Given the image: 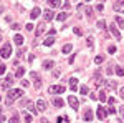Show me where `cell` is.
Masks as SVG:
<instances>
[{
	"mask_svg": "<svg viewBox=\"0 0 124 123\" xmlns=\"http://www.w3.org/2000/svg\"><path fill=\"white\" fill-rule=\"evenodd\" d=\"M108 102H109V105H113V103H116V98H113V96H109V98H108Z\"/></svg>",
	"mask_w": 124,
	"mask_h": 123,
	"instance_id": "7bdbcfd3",
	"label": "cell"
},
{
	"mask_svg": "<svg viewBox=\"0 0 124 123\" xmlns=\"http://www.w3.org/2000/svg\"><path fill=\"white\" fill-rule=\"evenodd\" d=\"M23 73H25V68H23V66H18V68H17V72H15V76H17V78H22Z\"/></svg>",
	"mask_w": 124,
	"mask_h": 123,
	"instance_id": "ffe728a7",
	"label": "cell"
},
{
	"mask_svg": "<svg viewBox=\"0 0 124 123\" xmlns=\"http://www.w3.org/2000/svg\"><path fill=\"white\" fill-rule=\"evenodd\" d=\"M86 43H88V47H89V48H93V45H94V38L88 37V38H86Z\"/></svg>",
	"mask_w": 124,
	"mask_h": 123,
	"instance_id": "83f0119b",
	"label": "cell"
},
{
	"mask_svg": "<svg viewBox=\"0 0 124 123\" xmlns=\"http://www.w3.org/2000/svg\"><path fill=\"white\" fill-rule=\"evenodd\" d=\"M50 5L55 7V9H58V7H61V2H60V0H50Z\"/></svg>",
	"mask_w": 124,
	"mask_h": 123,
	"instance_id": "cb8c5ba5",
	"label": "cell"
},
{
	"mask_svg": "<svg viewBox=\"0 0 124 123\" xmlns=\"http://www.w3.org/2000/svg\"><path fill=\"white\" fill-rule=\"evenodd\" d=\"M5 70H7V66H5V65H0V75H3V73H5Z\"/></svg>",
	"mask_w": 124,
	"mask_h": 123,
	"instance_id": "b9f144b4",
	"label": "cell"
},
{
	"mask_svg": "<svg viewBox=\"0 0 124 123\" xmlns=\"http://www.w3.org/2000/svg\"><path fill=\"white\" fill-rule=\"evenodd\" d=\"M68 103H70V106H71L73 110H78V108H79V102H78L76 96H73V95L68 96Z\"/></svg>",
	"mask_w": 124,
	"mask_h": 123,
	"instance_id": "3957f363",
	"label": "cell"
},
{
	"mask_svg": "<svg viewBox=\"0 0 124 123\" xmlns=\"http://www.w3.org/2000/svg\"><path fill=\"white\" fill-rule=\"evenodd\" d=\"M116 50H117L116 45H109V48H108V52H109V53H116Z\"/></svg>",
	"mask_w": 124,
	"mask_h": 123,
	"instance_id": "d590c367",
	"label": "cell"
},
{
	"mask_svg": "<svg viewBox=\"0 0 124 123\" xmlns=\"http://www.w3.org/2000/svg\"><path fill=\"white\" fill-rule=\"evenodd\" d=\"M22 85H23V86H28V85H30L28 80H22Z\"/></svg>",
	"mask_w": 124,
	"mask_h": 123,
	"instance_id": "c3c4849f",
	"label": "cell"
},
{
	"mask_svg": "<svg viewBox=\"0 0 124 123\" xmlns=\"http://www.w3.org/2000/svg\"><path fill=\"white\" fill-rule=\"evenodd\" d=\"M65 122V116H58L56 118V123H63Z\"/></svg>",
	"mask_w": 124,
	"mask_h": 123,
	"instance_id": "ee69618b",
	"label": "cell"
},
{
	"mask_svg": "<svg viewBox=\"0 0 124 123\" xmlns=\"http://www.w3.org/2000/svg\"><path fill=\"white\" fill-rule=\"evenodd\" d=\"M108 116V110L104 106H98V120H106Z\"/></svg>",
	"mask_w": 124,
	"mask_h": 123,
	"instance_id": "8992f818",
	"label": "cell"
},
{
	"mask_svg": "<svg viewBox=\"0 0 124 123\" xmlns=\"http://www.w3.org/2000/svg\"><path fill=\"white\" fill-rule=\"evenodd\" d=\"M12 83H13V76H5V80L2 82V88H10L12 86Z\"/></svg>",
	"mask_w": 124,
	"mask_h": 123,
	"instance_id": "52a82bcc",
	"label": "cell"
},
{
	"mask_svg": "<svg viewBox=\"0 0 124 123\" xmlns=\"http://www.w3.org/2000/svg\"><path fill=\"white\" fill-rule=\"evenodd\" d=\"M45 28H46V23H45V22H41V23L38 25V28H37V37H40V35L45 32Z\"/></svg>",
	"mask_w": 124,
	"mask_h": 123,
	"instance_id": "e0dca14e",
	"label": "cell"
},
{
	"mask_svg": "<svg viewBox=\"0 0 124 123\" xmlns=\"http://www.w3.org/2000/svg\"><path fill=\"white\" fill-rule=\"evenodd\" d=\"M109 32L114 35L116 40H121V38H123V37H121V32H119V30H117V27H116V25H113V23L109 25Z\"/></svg>",
	"mask_w": 124,
	"mask_h": 123,
	"instance_id": "5b68a950",
	"label": "cell"
},
{
	"mask_svg": "<svg viewBox=\"0 0 124 123\" xmlns=\"http://www.w3.org/2000/svg\"><path fill=\"white\" fill-rule=\"evenodd\" d=\"M79 92H81V93H83V95H88V93H89V88H88V86H86V85H83V86H81V88H79Z\"/></svg>",
	"mask_w": 124,
	"mask_h": 123,
	"instance_id": "4dcf8cb0",
	"label": "cell"
},
{
	"mask_svg": "<svg viewBox=\"0 0 124 123\" xmlns=\"http://www.w3.org/2000/svg\"><path fill=\"white\" fill-rule=\"evenodd\" d=\"M55 33H56V30H55V28H51V30H50V37H53Z\"/></svg>",
	"mask_w": 124,
	"mask_h": 123,
	"instance_id": "f907efd6",
	"label": "cell"
},
{
	"mask_svg": "<svg viewBox=\"0 0 124 123\" xmlns=\"http://www.w3.org/2000/svg\"><path fill=\"white\" fill-rule=\"evenodd\" d=\"M40 13H41V10H40L38 7H35V9L31 10V13H30V19H31V20H35L37 17H40Z\"/></svg>",
	"mask_w": 124,
	"mask_h": 123,
	"instance_id": "7c38bea8",
	"label": "cell"
},
{
	"mask_svg": "<svg viewBox=\"0 0 124 123\" xmlns=\"http://www.w3.org/2000/svg\"><path fill=\"white\" fill-rule=\"evenodd\" d=\"M23 40H25V38L22 37V35H20V33H17V35H15V37H13V42H15V43H17V45H22V43H23Z\"/></svg>",
	"mask_w": 124,
	"mask_h": 123,
	"instance_id": "d6986e66",
	"label": "cell"
},
{
	"mask_svg": "<svg viewBox=\"0 0 124 123\" xmlns=\"http://www.w3.org/2000/svg\"><path fill=\"white\" fill-rule=\"evenodd\" d=\"M37 108H38V112H45V108H46V102H45L43 98H40L38 102H37Z\"/></svg>",
	"mask_w": 124,
	"mask_h": 123,
	"instance_id": "30bf717a",
	"label": "cell"
},
{
	"mask_svg": "<svg viewBox=\"0 0 124 123\" xmlns=\"http://www.w3.org/2000/svg\"><path fill=\"white\" fill-rule=\"evenodd\" d=\"M12 28H13V30H18L20 25H18V23H13V25H12Z\"/></svg>",
	"mask_w": 124,
	"mask_h": 123,
	"instance_id": "681fc988",
	"label": "cell"
},
{
	"mask_svg": "<svg viewBox=\"0 0 124 123\" xmlns=\"http://www.w3.org/2000/svg\"><path fill=\"white\" fill-rule=\"evenodd\" d=\"M28 112H31V115H37V113H38V108H35V105L30 102V103H28Z\"/></svg>",
	"mask_w": 124,
	"mask_h": 123,
	"instance_id": "44dd1931",
	"label": "cell"
},
{
	"mask_svg": "<svg viewBox=\"0 0 124 123\" xmlns=\"http://www.w3.org/2000/svg\"><path fill=\"white\" fill-rule=\"evenodd\" d=\"M63 103H65V102H63L60 96H55V98H53V105H55V106H58V108H61V106H63Z\"/></svg>",
	"mask_w": 124,
	"mask_h": 123,
	"instance_id": "ac0fdd59",
	"label": "cell"
},
{
	"mask_svg": "<svg viewBox=\"0 0 124 123\" xmlns=\"http://www.w3.org/2000/svg\"><path fill=\"white\" fill-rule=\"evenodd\" d=\"M25 28L28 30V32H31V30H33V23H31V22H30V23H27V25H25Z\"/></svg>",
	"mask_w": 124,
	"mask_h": 123,
	"instance_id": "74e56055",
	"label": "cell"
},
{
	"mask_svg": "<svg viewBox=\"0 0 124 123\" xmlns=\"http://www.w3.org/2000/svg\"><path fill=\"white\" fill-rule=\"evenodd\" d=\"M43 15H45V20H53L55 19V12H51V10H45V13H43Z\"/></svg>",
	"mask_w": 124,
	"mask_h": 123,
	"instance_id": "2e32d148",
	"label": "cell"
},
{
	"mask_svg": "<svg viewBox=\"0 0 124 123\" xmlns=\"http://www.w3.org/2000/svg\"><path fill=\"white\" fill-rule=\"evenodd\" d=\"M94 83H96V86L104 83V80H103V76H101V73H99V72H96V73H94Z\"/></svg>",
	"mask_w": 124,
	"mask_h": 123,
	"instance_id": "8fae6325",
	"label": "cell"
},
{
	"mask_svg": "<svg viewBox=\"0 0 124 123\" xmlns=\"http://www.w3.org/2000/svg\"><path fill=\"white\" fill-rule=\"evenodd\" d=\"M53 43H55V38L53 37H46L45 38V45H46V47H51Z\"/></svg>",
	"mask_w": 124,
	"mask_h": 123,
	"instance_id": "7402d4cb",
	"label": "cell"
},
{
	"mask_svg": "<svg viewBox=\"0 0 124 123\" xmlns=\"http://www.w3.org/2000/svg\"><path fill=\"white\" fill-rule=\"evenodd\" d=\"M103 62H104V57H103V55H96L94 57V63L96 65H99V63H103Z\"/></svg>",
	"mask_w": 124,
	"mask_h": 123,
	"instance_id": "603a6c76",
	"label": "cell"
},
{
	"mask_svg": "<svg viewBox=\"0 0 124 123\" xmlns=\"http://www.w3.org/2000/svg\"><path fill=\"white\" fill-rule=\"evenodd\" d=\"M70 88H71V92H76L78 90V78H70Z\"/></svg>",
	"mask_w": 124,
	"mask_h": 123,
	"instance_id": "9c48e42d",
	"label": "cell"
},
{
	"mask_svg": "<svg viewBox=\"0 0 124 123\" xmlns=\"http://www.w3.org/2000/svg\"><path fill=\"white\" fill-rule=\"evenodd\" d=\"M2 110H3V108H2V106H0V115H2Z\"/></svg>",
	"mask_w": 124,
	"mask_h": 123,
	"instance_id": "11a10c76",
	"label": "cell"
},
{
	"mask_svg": "<svg viewBox=\"0 0 124 123\" xmlns=\"http://www.w3.org/2000/svg\"><path fill=\"white\" fill-rule=\"evenodd\" d=\"M65 92V86L63 85H53V86H50V93L51 95H60V93H63Z\"/></svg>",
	"mask_w": 124,
	"mask_h": 123,
	"instance_id": "277c9868",
	"label": "cell"
},
{
	"mask_svg": "<svg viewBox=\"0 0 124 123\" xmlns=\"http://www.w3.org/2000/svg\"><path fill=\"white\" fill-rule=\"evenodd\" d=\"M108 113L114 115V113H116V108H114V106H109V108H108Z\"/></svg>",
	"mask_w": 124,
	"mask_h": 123,
	"instance_id": "60d3db41",
	"label": "cell"
},
{
	"mask_svg": "<svg viewBox=\"0 0 124 123\" xmlns=\"http://www.w3.org/2000/svg\"><path fill=\"white\" fill-rule=\"evenodd\" d=\"M68 15H70L68 12H60V13L56 15V20H58V22H65V20L68 19Z\"/></svg>",
	"mask_w": 124,
	"mask_h": 123,
	"instance_id": "4fadbf2b",
	"label": "cell"
},
{
	"mask_svg": "<svg viewBox=\"0 0 124 123\" xmlns=\"http://www.w3.org/2000/svg\"><path fill=\"white\" fill-rule=\"evenodd\" d=\"M53 76L58 78V76H60V70H53Z\"/></svg>",
	"mask_w": 124,
	"mask_h": 123,
	"instance_id": "bcb514c9",
	"label": "cell"
},
{
	"mask_svg": "<svg viewBox=\"0 0 124 123\" xmlns=\"http://www.w3.org/2000/svg\"><path fill=\"white\" fill-rule=\"evenodd\" d=\"M116 23H117L121 28H124V19L123 17H116Z\"/></svg>",
	"mask_w": 124,
	"mask_h": 123,
	"instance_id": "4316f807",
	"label": "cell"
},
{
	"mask_svg": "<svg viewBox=\"0 0 124 123\" xmlns=\"http://www.w3.org/2000/svg\"><path fill=\"white\" fill-rule=\"evenodd\" d=\"M8 123H18V115H13V116L8 120Z\"/></svg>",
	"mask_w": 124,
	"mask_h": 123,
	"instance_id": "d6a6232c",
	"label": "cell"
},
{
	"mask_svg": "<svg viewBox=\"0 0 124 123\" xmlns=\"http://www.w3.org/2000/svg\"><path fill=\"white\" fill-rule=\"evenodd\" d=\"M83 118H85V122H91V120H93V112L88 108L85 112V115H83Z\"/></svg>",
	"mask_w": 124,
	"mask_h": 123,
	"instance_id": "9a60e30c",
	"label": "cell"
},
{
	"mask_svg": "<svg viewBox=\"0 0 124 123\" xmlns=\"http://www.w3.org/2000/svg\"><path fill=\"white\" fill-rule=\"evenodd\" d=\"M119 96H121V98H123V100H124V86H123V88H121V90H119Z\"/></svg>",
	"mask_w": 124,
	"mask_h": 123,
	"instance_id": "7dc6e473",
	"label": "cell"
},
{
	"mask_svg": "<svg viewBox=\"0 0 124 123\" xmlns=\"http://www.w3.org/2000/svg\"><path fill=\"white\" fill-rule=\"evenodd\" d=\"M30 78H33V80H40V75L37 73V72H31V73H30Z\"/></svg>",
	"mask_w": 124,
	"mask_h": 123,
	"instance_id": "836d02e7",
	"label": "cell"
},
{
	"mask_svg": "<svg viewBox=\"0 0 124 123\" xmlns=\"http://www.w3.org/2000/svg\"><path fill=\"white\" fill-rule=\"evenodd\" d=\"M53 66H55V62H53V60H45V62H43V68H45V70H51Z\"/></svg>",
	"mask_w": 124,
	"mask_h": 123,
	"instance_id": "5bb4252c",
	"label": "cell"
},
{
	"mask_svg": "<svg viewBox=\"0 0 124 123\" xmlns=\"http://www.w3.org/2000/svg\"><path fill=\"white\" fill-rule=\"evenodd\" d=\"M22 96H23V92H22V90H18V88H13V90H10L8 93H7L5 105H7V106H10V105L13 103L15 100H18V98H22Z\"/></svg>",
	"mask_w": 124,
	"mask_h": 123,
	"instance_id": "6da1fadb",
	"label": "cell"
},
{
	"mask_svg": "<svg viewBox=\"0 0 124 123\" xmlns=\"http://www.w3.org/2000/svg\"><path fill=\"white\" fill-rule=\"evenodd\" d=\"M23 122L25 123H31V115L25 112V113H23Z\"/></svg>",
	"mask_w": 124,
	"mask_h": 123,
	"instance_id": "d4e9b609",
	"label": "cell"
},
{
	"mask_svg": "<svg viewBox=\"0 0 124 123\" xmlns=\"http://www.w3.org/2000/svg\"><path fill=\"white\" fill-rule=\"evenodd\" d=\"M2 12H3V7H0V13H2Z\"/></svg>",
	"mask_w": 124,
	"mask_h": 123,
	"instance_id": "db71d44e",
	"label": "cell"
},
{
	"mask_svg": "<svg viewBox=\"0 0 124 123\" xmlns=\"http://www.w3.org/2000/svg\"><path fill=\"white\" fill-rule=\"evenodd\" d=\"M71 50H73V47H71V45H70V43H66V45H65V47H63V53H70V52H71Z\"/></svg>",
	"mask_w": 124,
	"mask_h": 123,
	"instance_id": "f546056e",
	"label": "cell"
},
{
	"mask_svg": "<svg viewBox=\"0 0 124 123\" xmlns=\"http://www.w3.org/2000/svg\"><path fill=\"white\" fill-rule=\"evenodd\" d=\"M86 15H88L89 19L93 17V9H91V7H86Z\"/></svg>",
	"mask_w": 124,
	"mask_h": 123,
	"instance_id": "e575fe53",
	"label": "cell"
},
{
	"mask_svg": "<svg viewBox=\"0 0 124 123\" xmlns=\"http://www.w3.org/2000/svg\"><path fill=\"white\" fill-rule=\"evenodd\" d=\"M121 113H123V116H124V106H123V110H121Z\"/></svg>",
	"mask_w": 124,
	"mask_h": 123,
	"instance_id": "f5cc1de1",
	"label": "cell"
},
{
	"mask_svg": "<svg viewBox=\"0 0 124 123\" xmlns=\"http://www.w3.org/2000/svg\"><path fill=\"white\" fill-rule=\"evenodd\" d=\"M12 55V45L10 43H5L3 47L0 48V57L2 58H8Z\"/></svg>",
	"mask_w": 124,
	"mask_h": 123,
	"instance_id": "7a4b0ae2",
	"label": "cell"
},
{
	"mask_svg": "<svg viewBox=\"0 0 124 123\" xmlns=\"http://www.w3.org/2000/svg\"><path fill=\"white\" fill-rule=\"evenodd\" d=\"M99 100H101V102H106V100H108V95H106V92H103V90L99 92Z\"/></svg>",
	"mask_w": 124,
	"mask_h": 123,
	"instance_id": "f1b7e54d",
	"label": "cell"
},
{
	"mask_svg": "<svg viewBox=\"0 0 124 123\" xmlns=\"http://www.w3.org/2000/svg\"><path fill=\"white\" fill-rule=\"evenodd\" d=\"M0 100H2V95H0Z\"/></svg>",
	"mask_w": 124,
	"mask_h": 123,
	"instance_id": "9f6ffc18",
	"label": "cell"
},
{
	"mask_svg": "<svg viewBox=\"0 0 124 123\" xmlns=\"http://www.w3.org/2000/svg\"><path fill=\"white\" fill-rule=\"evenodd\" d=\"M35 88H37V90L41 88V80H35Z\"/></svg>",
	"mask_w": 124,
	"mask_h": 123,
	"instance_id": "f35d334b",
	"label": "cell"
},
{
	"mask_svg": "<svg viewBox=\"0 0 124 123\" xmlns=\"http://www.w3.org/2000/svg\"><path fill=\"white\" fill-rule=\"evenodd\" d=\"M106 27V22L104 20H99V22H98V28H104Z\"/></svg>",
	"mask_w": 124,
	"mask_h": 123,
	"instance_id": "8d00e7d4",
	"label": "cell"
},
{
	"mask_svg": "<svg viewBox=\"0 0 124 123\" xmlns=\"http://www.w3.org/2000/svg\"><path fill=\"white\" fill-rule=\"evenodd\" d=\"M113 9L116 12H119V13H124V2H116L114 5H113Z\"/></svg>",
	"mask_w": 124,
	"mask_h": 123,
	"instance_id": "ba28073f",
	"label": "cell"
},
{
	"mask_svg": "<svg viewBox=\"0 0 124 123\" xmlns=\"http://www.w3.org/2000/svg\"><path fill=\"white\" fill-rule=\"evenodd\" d=\"M116 75L117 76H124V68L123 66H116Z\"/></svg>",
	"mask_w": 124,
	"mask_h": 123,
	"instance_id": "484cf974",
	"label": "cell"
},
{
	"mask_svg": "<svg viewBox=\"0 0 124 123\" xmlns=\"http://www.w3.org/2000/svg\"><path fill=\"white\" fill-rule=\"evenodd\" d=\"M5 122V116H3V115H0V123H3Z\"/></svg>",
	"mask_w": 124,
	"mask_h": 123,
	"instance_id": "816d5d0a",
	"label": "cell"
},
{
	"mask_svg": "<svg viewBox=\"0 0 124 123\" xmlns=\"http://www.w3.org/2000/svg\"><path fill=\"white\" fill-rule=\"evenodd\" d=\"M106 73H108V75H113V68L108 66V68H106Z\"/></svg>",
	"mask_w": 124,
	"mask_h": 123,
	"instance_id": "f6af8a7d",
	"label": "cell"
},
{
	"mask_svg": "<svg viewBox=\"0 0 124 123\" xmlns=\"http://www.w3.org/2000/svg\"><path fill=\"white\" fill-rule=\"evenodd\" d=\"M73 32H75V33H76V35H81V33H83V32H81V28H79V27H75V28H73Z\"/></svg>",
	"mask_w": 124,
	"mask_h": 123,
	"instance_id": "ab89813d",
	"label": "cell"
},
{
	"mask_svg": "<svg viewBox=\"0 0 124 123\" xmlns=\"http://www.w3.org/2000/svg\"><path fill=\"white\" fill-rule=\"evenodd\" d=\"M106 86L111 88V90H114V88H116V82H106Z\"/></svg>",
	"mask_w": 124,
	"mask_h": 123,
	"instance_id": "1f68e13d",
	"label": "cell"
}]
</instances>
